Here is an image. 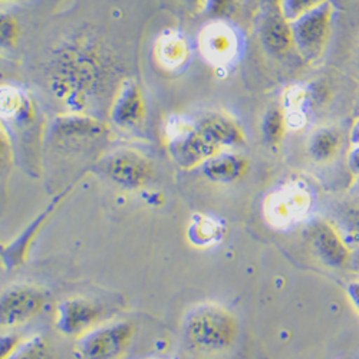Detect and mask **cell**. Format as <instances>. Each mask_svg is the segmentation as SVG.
<instances>
[{"mask_svg":"<svg viewBox=\"0 0 359 359\" xmlns=\"http://www.w3.org/2000/svg\"><path fill=\"white\" fill-rule=\"evenodd\" d=\"M346 167L349 172L359 180V145H351L346 154Z\"/></svg>","mask_w":359,"mask_h":359,"instance_id":"obj_26","label":"cell"},{"mask_svg":"<svg viewBox=\"0 0 359 359\" xmlns=\"http://www.w3.org/2000/svg\"><path fill=\"white\" fill-rule=\"evenodd\" d=\"M101 309L83 297H69L59 302L55 313V326L61 334L81 337L100 323Z\"/></svg>","mask_w":359,"mask_h":359,"instance_id":"obj_11","label":"cell"},{"mask_svg":"<svg viewBox=\"0 0 359 359\" xmlns=\"http://www.w3.org/2000/svg\"><path fill=\"white\" fill-rule=\"evenodd\" d=\"M198 48L208 64L213 67H227L237 57L241 41L230 25L216 20L201 29Z\"/></svg>","mask_w":359,"mask_h":359,"instance_id":"obj_9","label":"cell"},{"mask_svg":"<svg viewBox=\"0 0 359 359\" xmlns=\"http://www.w3.org/2000/svg\"><path fill=\"white\" fill-rule=\"evenodd\" d=\"M22 344H23V339H20L16 335L4 337L2 338V359H9Z\"/></svg>","mask_w":359,"mask_h":359,"instance_id":"obj_25","label":"cell"},{"mask_svg":"<svg viewBox=\"0 0 359 359\" xmlns=\"http://www.w3.org/2000/svg\"><path fill=\"white\" fill-rule=\"evenodd\" d=\"M309 243L316 257L331 267H342L349 260V250L338 230L325 220L315 222L309 230Z\"/></svg>","mask_w":359,"mask_h":359,"instance_id":"obj_13","label":"cell"},{"mask_svg":"<svg viewBox=\"0 0 359 359\" xmlns=\"http://www.w3.org/2000/svg\"><path fill=\"white\" fill-rule=\"evenodd\" d=\"M289 130L287 114L283 107L273 105L269 108L262 119V135L269 145L278 147Z\"/></svg>","mask_w":359,"mask_h":359,"instance_id":"obj_21","label":"cell"},{"mask_svg":"<svg viewBox=\"0 0 359 359\" xmlns=\"http://www.w3.org/2000/svg\"><path fill=\"white\" fill-rule=\"evenodd\" d=\"M197 130L223 151L227 148H234L245 144L246 135L236 119L226 112H208L204 114L196 123Z\"/></svg>","mask_w":359,"mask_h":359,"instance_id":"obj_15","label":"cell"},{"mask_svg":"<svg viewBox=\"0 0 359 359\" xmlns=\"http://www.w3.org/2000/svg\"><path fill=\"white\" fill-rule=\"evenodd\" d=\"M183 334L191 349L205 355L220 353L234 344L237 322L223 306L215 302H203L186 313Z\"/></svg>","mask_w":359,"mask_h":359,"instance_id":"obj_2","label":"cell"},{"mask_svg":"<svg viewBox=\"0 0 359 359\" xmlns=\"http://www.w3.org/2000/svg\"><path fill=\"white\" fill-rule=\"evenodd\" d=\"M248 167L249 163L242 156L223 151L208 160L203 165V171L205 177L215 183H233L243 177Z\"/></svg>","mask_w":359,"mask_h":359,"instance_id":"obj_18","label":"cell"},{"mask_svg":"<svg viewBox=\"0 0 359 359\" xmlns=\"http://www.w3.org/2000/svg\"><path fill=\"white\" fill-rule=\"evenodd\" d=\"M107 82L105 57L82 43H71L59 49L50 62V89L67 105L68 112L89 114L88 108L102 93Z\"/></svg>","mask_w":359,"mask_h":359,"instance_id":"obj_1","label":"cell"},{"mask_svg":"<svg viewBox=\"0 0 359 359\" xmlns=\"http://www.w3.org/2000/svg\"><path fill=\"white\" fill-rule=\"evenodd\" d=\"M147 115V104L140 85L133 79H124L114 91L109 107L111 123L123 130L137 128Z\"/></svg>","mask_w":359,"mask_h":359,"instance_id":"obj_10","label":"cell"},{"mask_svg":"<svg viewBox=\"0 0 359 359\" xmlns=\"http://www.w3.org/2000/svg\"><path fill=\"white\" fill-rule=\"evenodd\" d=\"M186 4H189L191 8H194L196 11H201L204 8H207L208 4H212L213 0H184Z\"/></svg>","mask_w":359,"mask_h":359,"instance_id":"obj_30","label":"cell"},{"mask_svg":"<svg viewBox=\"0 0 359 359\" xmlns=\"http://www.w3.org/2000/svg\"><path fill=\"white\" fill-rule=\"evenodd\" d=\"M327 2H331V0H278V6L283 16L289 22H293L297 18L320 8Z\"/></svg>","mask_w":359,"mask_h":359,"instance_id":"obj_24","label":"cell"},{"mask_svg":"<svg viewBox=\"0 0 359 359\" xmlns=\"http://www.w3.org/2000/svg\"><path fill=\"white\" fill-rule=\"evenodd\" d=\"M4 2H6V0H4Z\"/></svg>","mask_w":359,"mask_h":359,"instance_id":"obj_32","label":"cell"},{"mask_svg":"<svg viewBox=\"0 0 359 359\" xmlns=\"http://www.w3.org/2000/svg\"><path fill=\"white\" fill-rule=\"evenodd\" d=\"M259 41L263 50L272 57L280 59L294 50L290 22L279 6L267 9L259 23Z\"/></svg>","mask_w":359,"mask_h":359,"instance_id":"obj_12","label":"cell"},{"mask_svg":"<svg viewBox=\"0 0 359 359\" xmlns=\"http://www.w3.org/2000/svg\"><path fill=\"white\" fill-rule=\"evenodd\" d=\"M8 36H9V43H13V39L18 36V26H16L15 20L4 19V25H2V42H5Z\"/></svg>","mask_w":359,"mask_h":359,"instance_id":"obj_27","label":"cell"},{"mask_svg":"<svg viewBox=\"0 0 359 359\" xmlns=\"http://www.w3.org/2000/svg\"><path fill=\"white\" fill-rule=\"evenodd\" d=\"M348 294L351 297V302L355 309L359 312V282H353L348 287Z\"/></svg>","mask_w":359,"mask_h":359,"instance_id":"obj_29","label":"cell"},{"mask_svg":"<svg viewBox=\"0 0 359 359\" xmlns=\"http://www.w3.org/2000/svg\"><path fill=\"white\" fill-rule=\"evenodd\" d=\"M349 142L351 145H359V116H356L349 128Z\"/></svg>","mask_w":359,"mask_h":359,"instance_id":"obj_28","label":"cell"},{"mask_svg":"<svg viewBox=\"0 0 359 359\" xmlns=\"http://www.w3.org/2000/svg\"><path fill=\"white\" fill-rule=\"evenodd\" d=\"M190 55V48L186 38L175 31L164 32L156 43V57L165 69H177L183 67Z\"/></svg>","mask_w":359,"mask_h":359,"instance_id":"obj_19","label":"cell"},{"mask_svg":"<svg viewBox=\"0 0 359 359\" xmlns=\"http://www.w3.org/2000/svg\"><path fill=\"white\" fill-rule=\"evenodd\" d=\"M9 359H55V355L45 338L35 337L23 341Z\"/></svg>","mask_w":359,"mask_h":359,"instance_id":"obj_23","label":"cell"},{"mask_svg":"<svg viewBox=\"0 0 359 359\" xmlns=\"http://www.w3.org/2000/svg\"><path fill=\"white\" fill-rule=\"evenodd\" d=\"M55 138L62 141H89L108 135V126L91 114L65 112L55 118L52 126Z\"/></svg>","mask_w":359,"mask_h":359,"instance_id":"obj_14","label":"cell"},{"mask_svg":"<svg viewBox=\"0 0 359 359\" xmlns=\"http://www.w3.org/2000/svg\"><path fill=\"white\" fill-rule=\"evenodd\" d=\"M311 203L306 187L299 183H289L266 197L264 217L273 227H287L308 215Z\"/></svg>","mask_w":359,"mask_h":359,"instance_id":"obj_6","label":"cell"},{"mask_svg":"<svg viewBox=\"0 0 359 359\" xmlns=\"http://www.w3.org/2000/svg\"><path fill=\"white\" fill-rule=\"evenodd\" d=\"M353 61H355V68L359 71V35L355 41V46H353Z\"/></svg>","mask_w":359,"mask_h":359,"instance_id":"obj_31","label":"cell"},{"mask_svg":"<svg viewBox=\"0 0 359 359\" xmlns=\"http://www.w3.org/2000/svg\"><path fill=\"white\" fill-rule=\"evenodd\" d=\"M337 8L327 2L290 22L294 52L302 61L315 65L325 56L332 41Z\"/></svg>","mask_w":359,"mask_h":359,"instance_id":"obj_3","label":"cell"},{"mask_svg":"<svg viewBox=\"0 0 359 359\" xmlns=\"http://www.w3.org/2000/svg\"><path fill=\"white\" fill-rule=\"evenodd\" d=\"M45 304L46 296L41 289L27 285L12 286L2 294L0 323L4 327L20 326L39 315Z\"/></svg>","mask_w":359,"mask_h":359,"instance_id":"obj_8","label":"cell"},{"mask_svg":"<svg viewBox=\"0 0 359 359\" xmlns=\"http://www.w3.org/2000/svg\"><path fill=\"white\" fill-rule=\"evenodd\" d=\"M344 148V133L335 124H320L315 127L306 140V151L316 164L335 161Z\"/></svg>","mask_w":359,"mask_h":359,"instance_id":"obj_16","label":"cell"},{"mask_svg":"<svg viewBox=\"0 0 359 359\" xmlns=\"http://www.w3.org/2000/svg\"><path fill=\"white\" fill-rule=\"evenodd\" d=\"M222 234V229L219 223L213 219L201 217L191 223L189 229V237L191 243L197 246H210L219 241V236Z\"/></svg>","mask_w":359,"mask_h":359,"instance_id":"obj_22","label":"cell"},{"mask_svg":"<svg viewBox=\"0 0 359 359\" xmlns=\"http://www.w3.org/2000/svg\"><path fill=\"white\" fill-rule=\"evenodd\" d=\"M100 167L111 182L128 190L144 187L153 174L149 160L130 148L115 149L101 160Z\"/></svg>","mask_w":359,"mask_h":359,"instance_id":"obj_7","label":"cell"},{"mask_svg":"<svg viewBox=\"0 0 359 359\" xmlns=\"http://www.w3.org/2000/svg\"><path fill=\"white\" fill-rule=\"evenodd\" d=\"M131 322L119 320L98 323L88 332L78 337L76 353L79 359H119L133 338Z\"/></svg>","mask_w":359,"mask_h":359,"instance_id":"obj_5","label":"cell"},{"mask_svg":"<svg viewBox=\"0 0 359 359\" xmlns=\"http://www.w3.org/2000/svg\"><path fill=\"white\" fill-rule=\"evenodd\" d=\"M71 189L65 190L64 193L59 194L46 208L45 212L41 213L31 224H29L22 233L20 236H18L12 243H9V246H4V263H8V266L11 269H13L15 266H19L20 263H23L25 257L29 253V248H31L32 242L35 241V237L38 236V233L41 231L42 226L46 223V220L52 216V213L59 207V204L62 203L64 197H67L69 194Z\"/></svg>","mask_w":359,"mask_h":359,"instance_id":"obj_17","label":"cell"},{"mask_svg":"<svg viewBox=\"0 0 359 359\" xmlns=\"http://www.w3.org/2000/svg\"><path fill=\"white\" fill-rule=\"evenodd\" d=\"M167 147L171 158L186 170L203 167L223 149L207 140L196 127L184 121L170 123L167 127Z\"/></svg>","mask_w":359,"mask_h":359,"instance_id":"obj_4","label":"cell"},{"mask_svg":"<svg viewBox=\"0 0 359 359\" xmlns=\"http://www.w3.org/2000/svg\"><path fill=\"white\" fill-rule=\"evenodd\" d=\"M2 116L4 119L18 124L19 127L29 124L35 116V107L23 91L15 86L2 88Z\"/></svg>","mask_w":359,"mask_h":359,"instance_id":"obj_20","label":"cell"}]
</instances>
